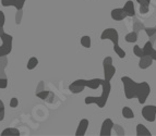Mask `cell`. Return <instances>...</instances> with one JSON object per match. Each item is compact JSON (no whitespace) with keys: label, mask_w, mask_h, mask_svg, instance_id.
Instances as JSON below:
<instances>
[{"label":"cell","mask_w":156,"mask_h":136,"mask_svg":"<svg viewBox=\"0 0 156 136\" xmlns=\"http://www.w3.org/2000/svg\"><path fill=\"white\" fill-rule=\"evenodd\" d=\"M101 40L109 39L112 42V45H114V50L115 53H117L118 57L121 58V59H123L126 57V51L119 46V34H118V32L116 29H112L110 27V29H104L101 35Z\"/></svg>","instance_id":"cell-3"},{"label":"cell","mask_w":156,"mask_h":136,"mask_svg":"<svg viewBox=\"0 0 156 136\" xmlns=\"http://www.w3.org/2000/svg\"><path fill=\"white\" fill-rule=\"evenodd\" d=\"M103 68H104V76H105L104 80L106 82H110L112 77H114L115 73H116V68L112 64V57H106L103 60Z\"/></svg>","instance_id":"cell-5"},{"label":"cell","mask_w":156,"mask_h":136,"mask_svg":"<svg viewBox=\"0 0 156 136\" xmlns=\"http://www.w3.org/2000/svg\"><path fill=\"white\" fill-rule=\"evenodd\" d=\"M37 66H38V59H37L36 57H31L29 59V61H27L26 68H27V70H33V69H35Z\"/></svg>","instance_id":"cell-18"},{"label":"cell","mask_w":156,"mask_h":136,"mask_svg":"<svg viewBox=\"0 0 156 136\" xmlns=\"http://www.w3.org/2000/svg\"><path fill=\"white\" fill-rule=\"evenodd\" d=\"M19 106V99L16 98V97H13L10 99V107L11 108H16Z\"/></svg>","instance_id":"cell-25"},{"label":"cell","mask_w":156,"mask_h":136,"mask_svg":"<svg viewBox=\"0 0 156 136\" xmlns=\"http://www.w3.org/2000/svg\"><path fill=\"white\" fill-rule=\"evenodd\" d=\"M36 96L38 97V98H41V99L43 100H47V101H49V97L52 96V94L49 92V90H42V92H38L36 94Z\"/></svg>","instance_id":"cell-20"},{"label":"cell","mask_w":156,"mask_h":136,"mask_svg":"<svg viewBox=\"0 0 156 136\" xmlns=\"http://www.w3.org/2000/svg\"><path fill=\"white\" fill-rule=\"evenodd\" d=\"M110 15H112V19L114 21H122V20H125L127 18V13H126L122 8L114 9L112 11V13H110Z\"/></svg>","instance_id":"cell-11"},{"label":"cell","mask_w":156,"mask_h":136,"mask_svg":"<svg viewBox=\"0 0 156 136\" xmlns=\"http://www.w3.org/2000/svg\"><path fill=\"white\" fill-rule=\"evenodd\" d=\"M81 45L83 46V47L85 48H91V37L87 36V35H85V36H82L81 37Z\"/></svg>","instance_id":"cell-22"},{"label":"cell","mask_w":156,"mask_h":136,"mask_svg":"<svg viewBox=\"0 0 156 136\" xmlns=\"http://www.w3.org/2000/svg\"><path fill=\"white\" fill-rule=\"evenodd\" d=\"M150 10V5H140V13L146 14Z\"/></svg>","instance_id":"cell-27"},{"label":"cell","mask_w":156,"mask_h":136,"mask_svg":"<svg viewBox=\"0 0 156 136\" xmlns=\"http://www.w3.org/2000/svg\"><path fill=\"white\" fill-rule=\"evenodd\" d=\"M8 87V80L7 79H0V88L5 89Z\"/></svg>","instance_id":"cell-26"},{"label":"cell","mask_w":156,"mask_h":136,"mask_svg":"<svg viewBox=\"0 0 156 136\" xmlns=\"http://www.w3.org/2000/svg\"><path fill=\"white\" fill-rule=\"evenodd\" d=\"M5 23V13H3L2 11L0 10V27H3Z\"/></svg>","instance_id":"cell-28"},{"label":"cell","mask_w":156,"mask_h":136,"mask_svg":"<svg viewBox=\"0 0 156 136\" xmlns=\"http://www.w3.org/2000/svg\"><path fill=\"white\" fill-rule=\"evenodd\" d=\"M144 29H145L146 34H147L150 37H152L153 35L156 34V27H145Z\"/></svg>","instance_id":"cell-24"},{"label":"cell","mask_w":156,"mask_h":136,"mask_svg":"<svg viewBox=\"0 0 156 136\" xmlns=\"http://www.w3.org/2000/svg\"><path fill=\"white\" fill-rule=\"evenodd\" d=\"M122 115L125 119H133L134 118V112L132 111L130 107H123L122 108Z\"/></svg>","instance_id":"cell-19"},{"label":"cell","mask_w":156,"mask_h":136,"mask_svg":"<svg viewBox=\"0 0 156 136\" xmlns=\"http://www.w3.org/2000/svg\"><path fill=\"white\" fill-rule=\"evenodd\" d=\"M153 59H152L150 56H142L140 58V61H139V68L142 69V70H145V69L150 68L152 66V63H153Z\"/></svg>","instance_id":"cell-13"},{"label":"cell","mask_w":156,"mask_h":136,"mask_svg":"<svg viewBox=\"0 0 156 136\" xmlns=\"http://www.w3.org/2000/svg\"><path fill=\"white\" fill-rule=\"evenodd\" d=\"M2 33H5V31H3V27H0V35L2 34Z\"/></svg>","instance_id":"cell-31"},{"label":"cell","mask_w":156,"mask_h":136,"mask_svg":"<svg viewBox=\"0 0 156 136\" xmlns=\"http://www.w3.org/2000/svg\"><path fill=\"white\" fill-rule=\"evenodd\" d=\"M125 39L127 42H136V40H138V33L136 32H131V33L126 35Z\"/></svg>","instance_id":"cell-21"},{"label":"cell","mask_w":156,"mask_h":136,"mask_svg":"<svg viewBox=\"0 0 156 136\" xmlns=\"http://www.w3.org/2000/svg\"><path fill=\"white\" fill-rule=\"evenodd\" d=\"M26 0H1L3 7H14L18 11H21Z\"/></svg>","instance_id":"cell-9"},{"label":"cell","mask_w":156,"mask_h":136,"mask_svg":"<svg viewBox=\"0 0 156 136\" xmlns=\"http://www.w3.org/2000/svg\"><path fill=\"white\" fill-rule=\"evenodd\" d=\"M121 82L123 84L125 88V95L127 99H132V98H138L139 102L141 105L145 104L147 97L151 94V87L147 82H142V83H136L130 79L129 76H122Z\"/></svg>","instance_id":"cell-1"},{"label":"cell","mask_w":156,"mask_h":136,"mask_svg":"<svg viewBox=\"0 0 156 136\" xmlns=\"http://www.w3.org/2000/svg\"><path fill=\"white\" fill-rule=\"evenodd\" d=\"M20 131L18 128L14 127H8L5 128L2 132H1V136H20Z\"/></svg>","instance_id":"cell-16"},{"label":"cell","mask_w":156,"mask_h":136,"mask_svg":"<svg viewBox=\"0 0 156 136\" xmlns=\"http://www.w3.org/2000/svg\"><path fill=\"white\" fill-rule=\"evenodd\" d=\"M101 79H93V80H76L73 83L79 84V85H82L84 87H89L91 89H97L101 86Z\"/></svg>","instance_id":"cell-7"},{"label":"cell","mask_w":156,"mask_h":136,"mask_svg":"<svg viewBox=\"0 0 156 136\" xmlns=\"http://www.w3.org/2000/svg\"><path fill=\"white\" fill-rule=\"evenodd\" d=\"M142 49H143V55L150 56L154 61H156V50L153 48V42H147Z\"/></svg>","instance_id":"cell-12"},{"label":"cell","mask_w":156,"mask_h":136,"mask_svg":"<svg viewBox=\"0 0 156 136\" xmlns=\"http://www.w3.org/2000/svg\"><path fill=\"white\" fill-rule=\"evenodd\" d=\"M85 87L82 86V85H79V84L76 83H71L69 85V90H70L72 94H79V93H82L84 90Z\"/></svg>","instance_id":"cell-17"},{"label":"cell","mask_w":156,"mask_h":136,"mask_svg":"<svg viewBox=\"0 0 156 136\" xmlns=\"http://www.w3.org/2000/svg\"><path fill=\"white\" fill-rule=\"evenodd\" d=\"M136 135L138 136H151L152 133L150 132V130L146 128L145 125L143 124H138L136 125Z\"/></svg>","instance_id":"cell-15"},{"label":"cell","mask_w":156,"mask_h":136,"mask_svg":"<svg viewBox=\"0 0 156 136\" xmlns=\"http://www.w3.org/2000/svg\"><path fill=\"white\" fill-rule=\"evenodd\" d=\"M142 115L147 122H154L156 120V106H145L142 109Z\"/></svg>","instance_id":"cell-6"},{"label":"cell","mask_w":156,"mask_h":136,"mask_svg":"<svg viewBox=\"0 0 156 136\" xmlns=\"http://www.w3.org/2000/svg\"><path fill=\"white\" fill-rule=\"evenodd\" d=\"M133 53L139 58H141L142 56H144L143 55V49H142L140 46H138V45H135L134 47H133Z\"/></svg>","instance_id":"cell-23"},{"label":"cell","mask_w":156,"mask_h":136,"mask_svg":"<svg viewBox=\"0 0 156 136\" xmlns=\"http://www.w3.org/2000/svg\"><path fill=\"white\" fill-rule=\"evenodd\" d=\"M136 1L140 5H150L151 3V0H136Z\"/></svg>","instance_id":"cell-29"},{"label":"cell","mask_w":156,"mask_h":136,"mask_svg":"<svg viewBox=\"0 0 156 136\" xmlns=\"http://www.w3.org/2000/svg\"><path fill=\"white\" fill-rule=\"evenodd\" d=\"M122 9L125 10L126 13H127V16L132 18V16L135 15V8H134V3H133L132 0H128L127 2H126V5H123Z\"/></svg>","instance_id":"cell-14"},{"label":"cell","mask_w":156,"mask_h":136,"mask_svg":"<svg viewBox=\"0 0 156 136\" xmlns=\"http://www.w3.org/2000/svg\"><path fill=\"white\" fill-rule=\"evenodd\" d=\"M5 119V108H0V121Z\"/></svg>","instance_id":"cell-30"},{"label":"cell","mask_w":156,"mask_h":136,"mask_svg":"<svg viewBox=\"0 0 156 136\" xmlns=\"http://www.w3.org/2000/svg\"><path fill=\"white\" fill-rule=\"evenodd\" d=\"M89 120L87 119H82L79 123V126L76 128V136H83L85 135L86 131H87V128H89Z\"/></svg>","instance_id":"cell-10"},{"label":"cell","mask_w":156,"mask_h":136,"mask_svg":"<svg viewBox=\"0 0 156 136\" xmlns=\"http://www.w3.org/2000/svg\"><path fill=\"white\" fill-rule=\"evenodd\" d=\"M0 38H1V42H2V44L0 45V58H2L10 55V53L12 51L13 37L10 34L2 33L0 35Z\"/></svg>","instance_id":"cell-4"},{"label":"cell","mask_w":156,"mask_h":136,"mask_svg":"<svg viewBox=\"0 0 156 136\" xmlns=\"http://www.w3.org/2000/svg\"><path fill=\"white\" fill-rule=\"evenodd\" d=\"M101 86L103 87V92L99 97H94V96H89L85 98V105H92V104H95L99 108H104L106 105L107 100H108V97H109L110 90H112V85H110V82H106L105 80H101Z\"/></svg>","instance_id":"cell-2"},{"label":"cell","mask_w":156,"mask_h":136,"mask_svg":"<svg viewBox=\"0 0 156 136\" xmlns=\"http://www.w3.org/2000/svg\"><path fill=\"white\" fill-rule=\"evenodd\" d=\"M114 122H112V119H106L104 120L103 124H101V132H99V135L101 136H110L112 135V131L114 128Z\"/></svg>","instance_id":"cell-8"}]
</instances>
